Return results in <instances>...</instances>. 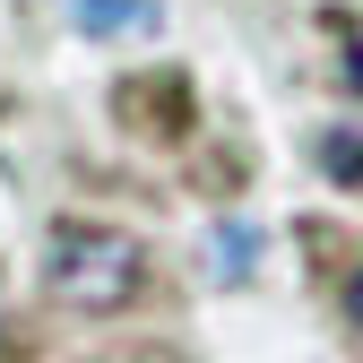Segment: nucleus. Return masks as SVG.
Masks as SVG:
<instances>
[{
	"instance_id": "f257e3e1",
	"label": "nucleus",
	"mask_w": 363,
	"mask_h": 363,
	"mask_svg": "<svg viewBox=\"0 0 363 363\" xmlns=\"http://www.w3.org/2000/svg\"><path fill=\"white\" fill-rule=\"evenodd\" d=\"M139 277H147V251L121 225H61L52 234V294L69 311H121Z\"/></svg>"
},
{
	"instance_id": "f03ea898",
	"label": "nucleus",
	"mask_w": 363,
	"mask_h": 363,
	"mask_svg": "<svg viewBox=\"0 0 363 363\" xmlns=\"http://www.w3.org/2000/svg\"><path fill=\"white\" fill-rule=\"evenodd\" d=\"M69 18L86 26V35H104V26H156V0H69Z\"/></svg>"
},
{
	"instance_id": "7ed1b4c3",
	"label": "nucleus",
	"mask_w": 363,
	"mask_h": 363,
	"mask_svg": "<svg viewBox=\"0 0 363 363\" xmlns=\"http://www.w3.org/2000/svg\"><path fill=\"white\" fill-rule=\"evenodd\" d=\"M320 164H329V173H354V182H363V139H346V130H337V139H320Z\"/></svg>"
},
{
	"instance_id": "20e7f679",
	"label": "nucleus",
	"mask_w": 363,
	"mask_h": 363,
	"mask_svg": "<svg viewBox=\"0 0 363 363\" xmlns=\"http://www.w3.org/2000/svg\"><path fill=\"white\" fill-rule=\"evenodd\" d=\"M346 311H354V320H363V268H354V286H346Z\"/></svg>"
},
{
	"instance_id": "39448f33",
	"label": "nucleus",
	"mask_w": 363,
	"mask_h": 363,
	"mask_svg": "<svg viewBox=\"0 0 363 363\" xmlns=\"http://www.w3.org/2000/svg\"><path fill=\"white\" fill-rule=\"evenodd\" d=\"M354 86H363V35H354Z\"/></svg>"
}]
</instances>
